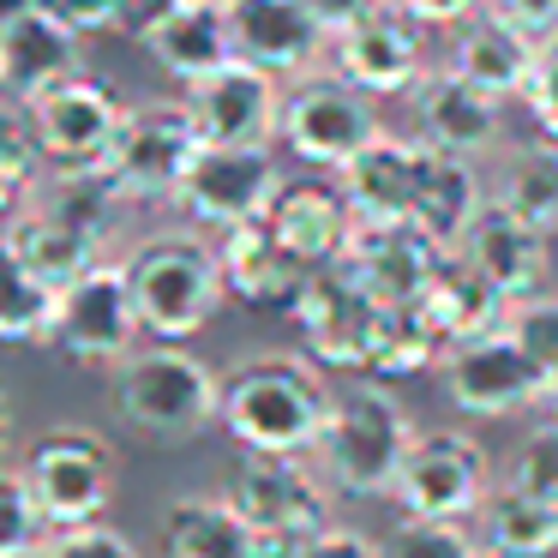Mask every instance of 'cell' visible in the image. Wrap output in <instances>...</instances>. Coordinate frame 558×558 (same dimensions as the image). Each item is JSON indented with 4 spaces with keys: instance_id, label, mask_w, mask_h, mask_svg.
I'll use <instances>...</instances> for the list:
<instances>
[{
    "instance_id": "obj_1",
    "label": "cell",
    "mask_w": 558,
    "mask_h": 558,
    "mask_svg": "<svg viewBox=\"0 0 558 558\" xmlns=\"http://www.w3.org/2000/svg\"><path fill=\"white\" fill-rule=\"evenodd\" d=\"M337 390L325 385L306 354H246L222 373L217 421L241 450H282L306 457L325 433V414Z\"/></svg>"
},
{
    "instance_id": "obj_2",
    "label": "cell",
    "mask_w": 558,
    "mask_h": 558,
    "mask_svg": "<svg viewBox=\"0 0 558 558\" xmlns=\"http://www.w3.org/2000/svg\"><path fill=\"white\" fill-rule=\"evenodd\" d=\"M414 414L402 409V397L378 378H361V385H342L330 397L325 433H318V469H325L330 486L354 498H390L397 493V474L414 450Z\"/></svg>"
},
{
    "instance_id": "obj_3",
    "label": "cell",
    "mask_w": 558,
    "mask_h": 558,
    "mask_svg": "<svg viewBox=\"0 0 558 558\" xmlns=\"http://www.w3.org/2000/svg\"><path fill=\"white\" fill-rule=\"evenodd\" d=\"M126 277H133V301H138V318H145V337H162V342L198 337L217 318V306L229 301L222 253L193 229L150 234L126 258Z\"/></svg>"
},
{
    "instance_id": "obj_4",
    "label": "cell",
    "mask_w": 558,
    "mask_h": 558,
    "mask_svg": "<svg viewBox=\"0 0 558 558\" xmlns=\"http://www.w3.org/2000/svg\"><path fill=\"white\" fill-rule=\"evenodd\" d=\"M109 402L133 433L181 445V438H198L217 421L222 378L198 354H186L181 342H150V349H133L114 366Z\"/></svg>"
},
{
    "instance_id": "obj_5",
    "label": "cell",
    "mask_w": 558,
    "mask_h": 558,
    "mask_svg": "<svg viewBox=\"0 0 558 558\" xmlns=\"http://www.w3.org/2000/svg\"><path fill=\"white\" fill-rule=\"evenodd\" d=\"M385 133L378 121V97L361 90L342 73H301L282 90V114H277V138L306 162V169H349L373 138Z\"/></svg>"
},
{
    "instance_id": "obj_6",
    "label": "cell",
    "mask_w": 558,
    "mask_h": 558,
    "mask_svg": "<svg viewBox=\"0 0 558 558\" xmlns=\"http://www.w3.org/2000/svg\"><path fill=\"white\" fill-rule=\"evenodd\" d=\"M25 481L49 529H78V522L109 517L114 493H121V457L97 426H54L31 445Z\"/></svg>"
},
{
    "instance_id": "obj_7",
    "label": "cell",
    "mask_w": 558,
    "mask_h": 558,
    "mask_svg": "<svg viewBox=\"0 0 558 558\" xmlns=\"http://www.w3.org/2000/svg\"><path fill=\"white\" fill-rule=\"evenodd\" d=\"M229 505L253 522L265 541L289 553L294 541L330 529V486L306 457H282V450H246L229 474Z\"/></svg>"
},
{
    "instance_id": "obj_8",
    "label": "cell",
    "mask_w": 558,
    "mask_h": 558,
    "mask_svg": "<svg viewBox=\"0 0 558 558\" xmlns=\"http://www.w3.org/2000/svg\"><path fill=\"white\" fill-rule=\"evenodd\" d=\"M198 145L205 138H198L193 114H186V97L181 102H138V109H126V126L114 138L102 174L121 186L126 205H169L181 193L186 169H193Z\"/></svg>"
},
{
    "instance_id": "obj_9",
    "label": "cell",
    "mask_w": 558,
    "mask_h": 558,
    "mask_svg": "<svg viewBox=\"0 0 558 558\" xmlns=\"http://www.w3.org/2000/svg\"><path fill=\"white\" fill-rule=\"evenodd\" d=\"M438 378H445L450 409L474 414V421H510V414L546 402V378L541 366L522 354V342L505 325L486 330V337L450 342L438 354Z\"/></svg>"
},
{
    "instance_id": "obj_10",
    "label": "cell",
    "mask_w": 558,
    "mask_h": 558,
    "mask_svg": "<svg viewBox=\"0 0 558 558\" xmlns=\"http://www.w3.org/2000/svg\"><path fill=\"white\" fill-rule=\"evenodd\" d=\"M31 109V126H37V145L49 169H102L126 126V97L97 73H73L54 90H43Z\"/></svg>"
},
{
    "instance_id": "obj_11",
    "label": "cell",
    "mask_w": 558,
    "mask_h": 558,
    "mask_svg": "<svg viewBox=\"0 0 558 558\" xmlns=\"http://www.w3.org/2000/svg\"><path fill=\"white\" fill-rule=\"evenodd\" d=\"M145 337V318H138V301H133V277L126 265H109L102 258L97 270L61 289V313H54V342L66 361L78 366H121L126 354L138 349Z\"/></svg>"
},
{
    "instance_id": "obj_12",
    "label": "cell",
    "mask_w": 558,
    "mask_h": 558,
    "mask_svg": "<svg viewBox=\"0 0 558 558\" xmlns=\"http://www.w3.org/2000/svg\"><path fill=\"white\" fill-rule=\"evenodd\" d=\"M493 493V457L469 433H421L397 474V505L402 517H438V522H469L481 517Z\"/></svg>"
},
{
    "instance_id": "obj_13",
    "label": "cell",
    "mask_w": 558,
    "mask_h": 558,
    "mask_svg": "<svg viewBox=\"0 0 558 558\" xmlns=\"http://www.w3.org/2000/svg\"><path fill=\"white\" fill-rule=\"evenodd\" d=\"M282 186V169L270 157V145H198L193 169H186L174 205L198 222V229H234L270 210Z\"/></svg>"
},
{
    "instance_id": "obj_14",
    "label": "cell",
    "mask_w": 558,
    "mask_h": 558,
    "mask_svg": "<svg viewBox=\"0 0 558 558\" xmlns=\"http://www.w3.org/2000/svg\"><path fill=\"white\" fill-rule=\"evenodd\" d=\"M289 313L301 318L306 349L325 366H354V373L373 366V337H378V318H385V301H373L366 282L342 258H330L306 277V289L294 294Z\"/></svg>"
},
{
    "instance_id": "obj_15",
    "label": "cell",
    "mask_w": 558,
    "mask_h": 558,
    "mask_svg": "<svg viewBox=\"0 0 558 558\" xmlns=\"http://www.w3.org/2000/svg\"><path fill=\"white\" fill-rule=\"evenodd\" d=\"M330 54H337V73L373 97H409L426 73V25L397 0H378L366 19L330 37Z\"/></svg>"
},
{
    "instance_id": "obj_16",
    "label": "cell",
    "mask_w": 558,
    "mask_h": 558,
    "mask_svg": "<svg viewBox=\"0 0 558 558\" xmlns=\"http://www.w3.org/2000/svg\"><path fill=\"white\" fill-rule=\"evenodd\" d=\"M186 114L205 145H270L282 114V78H270L253 61H229L210 78L186 85Z\"/></svg>"
},
{
    "instance_id": "obj_17",
    "label": "cell",
    "mask_w": 558,
    "mask_h": 558,
    "mask_svg": "<svg viewBox=\"0 0 558 558\" xmlns=\"http://www.w3.org/2000/svg\"><path fill=\"white\" fill-rule=\"evenodd\" d=\"M229 7L234 61L265 66L270 78H301L330 49V31L306 0H222Z\"/></svg>"
},
{
    "instance_id": "obj_18",
    "label": "cell",
    "mask_w": 558,
    "mask_h": 558,
    "mask_svg": "<svg viewBox=\"0 0 558 558\" xmlns=\"http://www.w3.org/2000/svg\"><path fill=\"white\" fill-rule=\"evenodd\" d=\"M546 241H553V234H541L534 222H522L510 205L486 198L481 217L462 229V241L450 246V253L469 258V265L481 270L505 301H522V294H541L546 289V265H553Z\"/></svg>"
},
{
    "instance_id": "obj_19",
    "label": "cell",
    "mask_w": 558,
    "mask_h": 558,
    "mask_svg": "<svg viewBox=\"0 0 558 558\" xmlns=\"http://www.w3.org/2000/svg\"><path fill=\"white\" fill-rule=\"evenodd\" d=\"M414 126L433 150H457V157H481V150L498 145L505 133V102L474 90L462 73L438 66V73H421V85L409 90Z\"/></svg>"
},
{
    "instance_id": "obj_20",
    "label": "cell",
    "mask_w": 558,
    "mask_h": 558,
    "mask_svg": "<svg viewBox=\"0 0 558 558\" xmlns=\"http://www.w3.org/2000/svg\"><path fill=\"white\" fill-rule=\"evenodd\" d=\"M438 258H445V246H433L414 222H354V241L342 253V265L366 282L373 301L409 306V301H421Z\"/></svg>"
},
{
    "instance_id": "obj_21",
    "label": "cell",
    "mask_w": 558,
    "mask_h": 558,
    "mask_svg": "<svg viewBox=\"0 0 558 558\" xmlns=\"http://www.w3.org/2000/svg\"><path fill=\"white\" fill-rule=\"evenodd\" d=\"M534 54H541V37L534 31H522L517 19L493 13V7H481L474 19H462L457 37H450V73H462L474 90H486V97H522L529 90V73H534Z\"/></svg>"
},
{
    "instance_id": "obj_22",
    "label": "cell",
    "mask_w": 558,
    "mask_h": 558,
    "mask_svg": "<svg viewBox=\"0 0 558 558\" xmlns=\"http://www.w3.org/2000/svg\"><path fill=\"white\" fill-rule=\"evenodd\" d=\"M217 253H222V282H229V294L246 306H294V294L313 277V265H306L265 217L222 229Z\"/></svg>"
},
{
    "instance_id": "obj_23",
    "label": "cell",
    "mask_w": 558,
    "mask_h": 558,
    "mask_svg": "<svg viewBox=\"0 0 558 558\" xmlns=\"http://www.w3.org/2000/svg\"><path fill=\"white\" fill-rule=\"evenodd\" d=\"M78 31L61 25L54 13L31 7L13 31H0V97L7 102H37L43 90H54L61 78L85 73V54H78Z\"/></svg>"
},
{
    "instance_id": "obj_24",
    "label": "cell",
    "mask_w": 558,
    "mask_h": 558,
    "mask_svg": "<svg viewBox=\"0 0 558 558\" xmlns=\"http://www.w3.org/2000/svg\"><path fill=\"white\" fill-rule=\"evenodd\" d=\"M421 157H426V138L378 133L349 169H337L354 222H409L414 217V186H421Z\"/></svg>"
},
{
    "instance_id": "obj_25",
    "label": "cell",
    "mask_w": 558,
    "mask_h": 558,
    "mask_svg": "<svg viewBox=\"0 0 558 558\" xmlns=\"http://www.w3.org/2000/svg\"><path fill=\"white\" fill-rule=\"evenodd\" d=\"M265 222L306 258V265H330V258L349 253L354 241V210L342 198V181L325 186V181H282L277 198H270Z\"/></svg>"
},
{
    "instance_id": "obj_26",
    "label": "cell",
    "mask_w": 558,
    "mask_h": 558,
    "mask_svg": "<svg viewBox=\"0 0 558 558\" xmlns=\"http://www.w3.org/2000/svg\"><path fill=\"white\" fill-rule=\"evenodd\" d=\"M0 241L13 246L19 265H25L31 277H43L54 294L73 289L85 270H97L102 265V246H109V241H97V234H85L78 222L43 210L37 198H25V205L13 210V222H7V234H0Z\"/></svg>"
},
{
    "instance_id": "obj_27",
    "label": "cell",
    "mask_w": 558,
    "mask_h": 558,
    "mask_svg": "<svg viewBox=\"0 0 558 558\" xmlns=\"http://www.w3.org/2000/svg\"><path fill=\"white\" fill-rule=\"evenodd\" d=\"M162 553L169 558H282V546L265 541L229 498L193 493L162 510Z\"/></svg>"
},
{
    "instance_id": "obj_28",
    "label": "cell",
    "mask_w": 558,
    "mask_h": 558,
    "mask_svg": "<svg viewBox=\"0 0 558 558\" xmlns=\"http://www.w3.org/2000/svg\"><path fill=\"white\" fill-rule=\"evenodd\" d=\"M426 313V325L438 330V342H469V337H486V330H498L505 325V313H510V301L493 289V282L481 277V270L469 265V258H457V253H445L438 258V270L426 277V289H421V301H414Z\"/></svg>"
},
{
    "instance_id": "obj_29",
    "label": "cell",
    "mask_w": 558,
    "mask_h": 558,
    "mask_svg": "<svg viewBox=\"0 0 558 558\" xmlns=\"http://www.w3.org/2000/svg\"><path fill=\"white\" fill-rule=\"evenodd\" d=\"M486 193H481V174H474V157H457V150H433L426 145L421 157V186H414V229L426 234L433 246H457L462 229L481 217Z\"/></svg>"
},
{
    "instance_id": "obj_30",
    "label": "cell",
    "mask_w": 558,
    "mask_h": 558,
    "mask_svg": "<svg viewBox=\"0 0 558 558\" xmlns=\"http://www.w3.org/2000/svg\"><path fill=\"white\" fill-rule=\"evenodd\" d=\"M145 49H150V61H157L169 78L198 85V78H210L217 66L234 61L229 7H222V0H186L181 13H174L169 25H162L157 37L145 43Z\"/></svg>"
},
{
    "instance_id": "obj_31",
    "label": "cell",
    "mask_w": 558,
    "mask_h": 558,
    "mask_svg": "<svg viewBox=\"0 0 558 558\" xmlns=\"http://www.w3.org/2000/svg\"><path fill=\"white\" fill-rule=\"evenodd\" d=\"M474 522H481L486 546H505V553H517V558L558 553V505H546V498L522 493V486H510V481H498L493 493H486V505Z\"/></svg>"
},
{
    "instance_id": "obj_32",
    "label": "cell",
    "mask_w": 558,
    "mask_h": 558,
    "mask_svg": "<svg viewBox=\"0 0 558 558\" xmlns=\"http://www.w3.org/2000/svg\"><path fill=\"white\" fill-rule=\"evenodd\" d=\"M54 313H61V294L43 277H31L19 265V253L0 241V342H54Z\"/></svg>"
},
{
    "instance_id": "obj_33",
    "label": "cell",
    "mask_w": 558,
    "mask_h": 558,
    "mask_svg": "<svg viewBox=\"0 0 558 558\" xmlns=\"http://www.w3.org/2000/svg\"><path fill=\"white\" fill-rule=\"evenodd\" d=\"M498 205H510L522 222H534L541 234H558V145L541 138V145H522L517 157L498 174Z\"/></svg>"
},
{
    "instance_id": "obj_34",
    "label": "cell",
    "mask_w": 558,
    "mask_h": 558,
    "mask_svg": "<svg viewBox=\"0 0 558 558\" xmlns=\"http://www.w3.org/2000/svg\"><path fill=\"white\" fill-rule=\"evenodd\" d=\"M438 354H445V342H438V330L426 325L421 306H385V318H378V337H373V366L366 373L373 378H409L421 373V366H433Z\"/></svg>"
},
{
    "instance_id": "obj_35",
    "label": "cell",
    "mask_w": 558,
    "mask_h": 558,
    "mask_svg": "<svg viewBox=\"0 0 558 558\" xmlns=\"http://www.w3.org/2000/svg\"><path fill=\"white\" fill-rule=\"evenodd\" d=\"M43 181V145L25 102L0 97V210H19Z\"/></svg>"
},
{
    "instance_id": "obj_36",
    "label": "cell",
    "mask_w": 558,
    "mask_h": 558,
    "mask_svg": "<svg viewBox=\"0 0 558 558\" xmlns=\"http://www.w3.org/2000/svg\"><path fill=\"white\" fill-rule=\"evenodd\" d=\"M43 534H49V517H43L25 469H0V558H31Z\"/></svg>"
},
{
    "instance_id": "obj_37",
    "label": "cell",
    "mask_w": 558,
    "mask_h": 558,
    "mask_svg": "<svg viewBox=\"0 0 558 558\" xmlns=\"http://www.w3.org/2000/svg\"><path fill=\"white\" fill-rule=\"evenodd\" d=\"M474 534L469 522H438V517H402L385 534L378 558H474Z\"/></svg>"
},
{
    "instance_id": "obj_38",
    "label": "cell",
    "mask_w": 558,
    "mask_h": 558,
    "mask_svg": "<svg viewBox=\"0 0 558 558\" xmlns=\"http://www.w3.org/2000/svg\"><path fill=\"white\" fill-rule=\"evenodd\" d=\"M505 330L522 342V354L541 366L546 390H553V378H558V294H522V301H510Z\"/></svg>"
},
{
    "instance_id": "obj_39",
    "label": "cell",
    "mask_w": 558,
    "mask_h": 558,
    "mask_svg": "<svg viewBox=\"0 0 558 558\" xmlns=\"http://www.w3.org/2000/svg\"><path fill=\"white\" fill-rule=\"evenodd\" d=\"M510 486H522V493L558 505V414H553V421H541L517 445V457H510Z\"/></svg>"
},
{
    "instance_id": "obj_40",
    "label": "cell",
    "mask_w": 558,
    "mask_h": 558,
    "mask_svg": "<svg viewBox=\"0 0 558 558\" xmlns=\"http://www.w3.org/2000/svg\"><path fill=\"white\" fill-rule=\"evenodd\" d=\"M31 558H138V546L109 522H78V529H49Z\"/></svg>"
},
{
    "instance_id": "obj_41",
    "label": "cell",
    "mask_w": 558,
    "mask_h": 558,
    "mask_svg": "<svg viewBox=\"0 0 558 558\" xmlns=\"http://www.w3.org/2000/svg\"><path fill=\"white\" fill-rule=\"evenodd\" d=\"M522 102H529L541 138H553V145H558V37H541V54H534V73H529Z\"/></svg>"
},
{
    "instance_id": "obj_42",
    "label": "cell",
    "mask_w": 558,
    "mask_h": 558,
    "mask_svg": "<svg viewBox=\"0 0 558 558\" xmlns=\"http://www.w3.org/2000/svg\"><path fill=\"white\" fill-rule=\"evenodd\" d=\"M282 558H378V541H366L361 529H342V522H330V529L294 541Z\"/></svg>"
},
{
    "instance_id": "obj_43",
    "label": "cell",
    "mask_w": 558,
    "mask_h": 558,
    "mask_svg": "<svg viewBox=\"0 0 558 558\" xmlns=\"http://www.w3.org/2000/svg\"><path fill=\"white\" fill-rule=\"evenodd\" d=\"M181 7H186V0H114L109 31H121V37H133V43H150L174 13H181Z\"/></svg>"
},
{
    "instance_id": "obj_44",
    "label": "cell",
    "mask_w": 558,
    "mask_h": 558,
    "mask_svg": "<svg viewBox=\"0 0 558 558\" xmlns=\"http://www.w3.org/2000/svg\"><path fill=\"white\" fill-rule=\"evenodd\" d=\"M43 13H54L61 25H73L78 37H90V31H109L114 19V0H37Z\"/></svg>"
},
{
    "instance_id": "obj_45",
    "label": "cell",
    "mask_w": 558,
    "mask_h": 558,
    "mask_svg": "<svg viewBox=\"0 0 558 558\" xmlns=\"http://www.w3.org/2000/svg\"><path fill=\"white\" fill-rule=\"evenodd\" d=\"M493 13L517 19L522 31H534V37H558V0H486Z\"/></svg>"
},
{
    "instance_id": "obj_46",
    "label": "cell",
    "mask_w": 558,
    "mask_h": 558,
    "mask_svg": "<svg viewBox=\"0 0 558 558\" xmlns=\"http://www.w3.org/2000/svg\"><path fill=\"white\" fill-rule=\"evenodd\" d=\"M397 7H409L421 25H438V31H457L462 19H474L486 7V0H397Z\"/></svg>"
},
{
    "instance_id": "obj_47",
    "label": "cell",
    "mask_w": 558,
    "mask_h": 558,
    "mask_svg": "<svg viewBox=\"0 0 558 558\" xmlns=\"http://www.w3.org/2000/svg\"><path fill=\"white\" fill-rule=\"evenodd\" d=\"M306 7H313L318 13V25L330 31V37H337V31H349L354 19H366L378 7V0H306Z\"/></svg>"
},
{
    "instance_id": "obj_48",
    "label": "cell",
    "mask_w": 558,
    "mask_h": 558,
    "mask_svg": "<svg viewBox=\"0 0 558 558\" xmlns=\"http://www.w3.org/2000/svg\"><path fill=\"white\" fill-rule=\"evenodd\" d=\"M13 433H19V409H13V397L0 390V469H7V450H13Z\"/></svg>"
},
{
    "instance_id": "obj_49",
    "label": "cell",
    "mask_w": 558,
    "mask_h": 558,
    "mask_svg": "<svg viewBox=\"0 0 558 558\" xmlns=\"http://www.w3.org/2000/svg\"><path fill=\"white\" fill-rule=\"evenodd\" d=\"M31 7H37V0H0V31H13L19 19L31 13Z\"/></svg>"
},
{
    "instance_id": "obj_50",
    "label": "cell",
    "mask_w": 558,
    "mask_h": 558,
    "mask_svg": "<svg viewBox=\"0 0 558 558\" xmlns=\"http://www.w3.org/2000/svg\"><path fill=\"white\" fill-rule=\"evenodd\" d=\"M474 558H517V553H505V546H486V541H481V546H474Z\"/></svg>"
},
{
    "instance_id": "obj_51",
    "label": "cell",
    "mask_w": 558,
    "mask_h": 558,
    "mask_svg": "<svg viewBox=\"0 0 558 558\" xmlns=\"http://www.w3.org/2000/svg\"><path fill=\"white\" fill-rule=\"evenodd\" d=\"M546 402H553V414H558V378H553V390H546Z\"/></svg>"
}]
</instances>
